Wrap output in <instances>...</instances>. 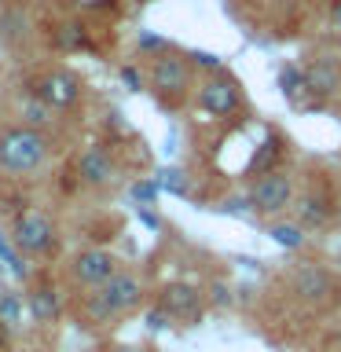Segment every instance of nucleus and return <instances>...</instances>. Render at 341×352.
<instances>
[{
	"instance_id": "obj_1",
	"label": "nucleus",
	"mask_w": 341,
	"mask_h": 352,
	"mask_svg": "<svg viewBox=\"0 0 341 352\" xmlns=\"http://www.w3.org/2000/svg\"><path fill=\"white\" fill-rule=\"evenodd\" d=\"M44 154H48V140L30 125L8 129L0 136V165L8 173H33L44 162Z\"/></svg>"
},
{
	"instance_id": "obj_2",
	"label": "nucleus",
	"mask_w": 341,
	"mask_h": 352,
	"mask_svg": "<svg viewBox=\"0 0 341 352\" xmlns=\"http://www.w3.org/2000/svg\"><path fill=\"white\" fill-rule=\"evenodd\" d=\"M140 297H143V286H140L136 275L118 272L114 279H107V283L92 294L88 312H92L96 319H110V316H121V312H129V308H136Z\"/></svg>"
},
{
	"instance_id": "obj_3",
	"label": "nucleus",
	"mask_w": 341,
	"mask_h": 352,
	"mask_svg": "<svg viewBox=\"0 0 341 352\" xmlns=\"http://www.w3.org/2000/svg\"><path fill=\"white\" fill-rule=\"evenodd\" d=\"M290 198H294V180L279 169L257 176V184H253V191H250V202H253V209H261V213H279V209L290 206Z\"/></svg>"
},
{
	"instance_id": "obj_4",
	"label": "nucleus",
	"mask_w": 341,
	"mask_h": 352,
	"mask_svg": "<svg viewBox=\"0 0 341 352\" xmlns=\"http://www.w3.org/2000/svg\"><path fill=\"white\" fill-rule=\"evenodd\" d=\"M290 286H294V294L305 297V301L323 305V301H330V297H334L338 279H334L327 268H319V264H301V268L290 272Z\"/></svg>"
},
{
	"instance_id": "obj_5",
	"label": "nucleus",
	"mask_w": 341,
	"mask_h": 352,
	"mask_svg": "<svg viewBox=\"0 0 341 352\" xmlns=\"http://www.w3.org/2000/svg\"><path fill=\"white\" fill-rule=\"evenodd\" d=\"M198 103H202L206 114H213V118H228V114H235L239 103H242V96H239V85L231 81V77H209V81L198 88Z\"/></svg>"
},
{
	"instance_id": "obj_6",
	"label": "nucleus",
	"mask_w": 341,
	"mask_h": 352,
	"mask_svg": "<svg viewBox=\"0 0 341 352\" xmlns=\"http://www.w3.org/2000/svg\"><path fill=\"white\" fill-rule=\"evenodd\" d=\"M55 231H52V220L37 213V209H30V213H22L15 220V246L22 253H44L52 246Z\"/></svg>"
},
{
	"instance_id": "obj_7",
	"label": "nucleus",
	"mask_w": 341,
	"mask_h": 352,
	"mask_svg": "<svg viewBox=\"0 0 341 352\" xmlns=\"http://www.w3.org/2000/svg\"><path fill=\"white\" fill-rule=\"evenodd\" d=\"M118 275V261L110 257L107 250H85L74 257V279L85 283V286H103L107 279H114Z\"/></svg>"
},
{
	"instance_id": "obj_8",
	"label": "nucleus",
	"mask_w": 341,
	"mask_h": 352,
	"mask_svg": "<svg viewBox=\"0 0 341 352\" xmlns=\"http://www.w3.org/2000/svg\"><path fill=\"white\" fill-rule=\"evenodd\" d=\"M162 308L173 319H184V323H198L202 319V297H198L195 286L187 283H173L162 290Z\"/></svg>"
},
{
	"instance_id": "obj_9",
	"label": "nucleus",
	"mask_w": 341,
	"mask_h": 352,
	"mask_svg": "<svg viewBox=\"0 0 341 352\" xmlns=\"http://www.w3.org/2000/svg\"><path fill=\"white\" fill-rule=\"evenodd\" d=\"M37 96H41V103H48V107H74L77 96H81V81L66 70H55L41 81Z\"/></svg>"
},
{
	"instance_id": "obj_10",
	"label": "nucleus",
	"mask_w": 341,
	"mask_h": 352,
	"mask_svg": "<svg viewBox=\"0 0 341 352\" xmlns=\"http://www.w3.org/2000/svg\"><path fill=\"white\" fill-rule=\"evenodd\" d=\"M187 77H191V70H187V63L180 59V55H162V59L154 63L151 81L162 96H180L187 88Z\"/></svg>"
},
{
	"instance_id": "obj_11",
	"label": "nucleus",
	"mask_w": 341,
	"mask_h": 352,
	"mask_svg": "<svg viewBox=\"0 0 341 352\" xmlns=\"http://www.w3.org/2000/svg\"><path fill=\"white\" fill-rule=\"evenodd\" d=\"M305 85H308V92H316L319 99L334 96L338 88H341V66H338L334 59H316V63H308Z\"/></svg>"
},
{
	"instance_id": "obj_12",
	"label": "nucleus",
	"mask_w": 341,
	"mask_h": 352,
	"mask_svg": "<svg viewBox=\"0 0 341 352\" xmlns=\"http://www.w3.org/2000/svg\"><path fill=\"white\" fill-rule=\"evenodd\" d=\"M77 173H81L85 184H110L114 180V162H110L107 151L88 147L81 158H77Z\"/></svg>"
},
{
	"instance_id": "obj_13",
	"label": "nucleus",
	"mask_w": 341,
	"mask_h": 352,
	"mask_svg": "<svg viewBox=\"0 0 341 352\" xmlns=\"http://www.w3.org/2000/svg\"><path fill=\"white\" fill-rule=\"evenodd\" d=\"M330 191L327 187H312V191H305L301 198H297V220L301 224H323V220L330 217Z\"/></svg>"
},
{
	"instance_id": "obj_14",
	"label": "nucleus",
	"mask_w": 341,
	"mask_h": 352,
	"mask_svg": "<svg viewBox=\"0 0 341 352\" xmlns=\"http://www.w3.org/2000/svg\"><path fill=\"white\" fill-rule=\"evenodd\" d=\"M30 316L37 319V323H52V319L59 316V297H55V290H48V286L33 290L30 294Z\"/></svg>"
},
{
	"instance_id": "obj_15",
	"label": "nucleus",
	"mask_w": 341,
	"mask_h": 352,
	"mask_svg": "<svg viewBox=\"0 0 341 352\" xmlns=\"http://www.w3.org/2000/svg\"><path fill=\"white\" fill-rule=\"evenodd\" d=\"M279 154H283V147H279V140L275 136H268L261 143V151L253 154V162H250V173H257V176H264V173H272V165L279 162Z\"/></svg>"
},
{
	"instance_id": "obj_16",
	"label": "nucleus",
	"mask_w": 341,
	"mask_h": 352,
	"mask_svg": "<svg viewBox=\"0 0 341 352\" xmlns=\"http://www.w3.org/2000/svg\"><path fill=\"white\" fill-rule=\"evenodd\" d=\"M268 235H272V242H279L283 250H297V246L305 242L301 224H272V228H268Z\"/></svg>"
},
{
	"instance_id": "obj_17",
	"label": "nucleus",
	"mask_w": 341,
	"mask_h": 352,
	"mask_svg": "<svg viewBox=\"0 0 341 352\" xmlns=\"http://www.w3.org/2000/svg\"><path fill=\"white\" fill-rule=\"evenodd\" d=\"M279 85H283V92H286V99H290V103H297V88H301V92H308V85H305V74L297 70V66H286V70L279 74Z\"/></svg>"
},
{
	"instance_id": "obj_18",
	"label": "nucleus",
	"mask_w": 341,
	"mask_h": 352,
	"mask_svg": "<svg viewBox=\"0 0 341 352\" xmlns=\"http://www.w3.org/2000/svg\"><path fill=\"white\" fill-rule=\"evenodd\" d=\"M19 316H22V301L15 294H8V297H0V319L4 323H19Z\"/></svg>"
},
{
	"instance_id": "obj_19",
	"label": "nucleus",
	"mask_w": 341,
	"mask_h": 352,
	"mask_svg": "<svg viewBox=\"0 0 341 352\" xmlns=\"http://www.w3.org/2000/svg\"><path fill=\"white\" fill-rule=\"evenodd\" d=\"M59 44H63V48H81V44H85V33H81V26H74V22H66V26H59Z\"/></svg>"
},
{
	"instance_id": "obj_20",
	"label": "nucleus",
	"mask_w": 341,
	"mask_h": 352,
	"mask_svg": "<svg viewBox=\"0 0 341 352\" xmlns=\"http://www.w3.org/2000/svg\"><path fill=\"white\" fill-rule=\"evenodd\" d=\"M158 191H162V184H158V180L132 184V198H136V202H154V198H158Z\"/></svg>"
},
{
	"instance_id": "obj_21",
	"label": "nucleus",
	"mask_w": 341,
	"mask_h": 352,
	"mask_svg": "<svg viewBox=\"0 0 341 352\" xmlns=\"http://www.w3.org/2000/svg\"><path fill=\"white\" fill-rule=\"evenodd\" d=\"M158 184H162V187H169L173 195H184V191H187V180H184V173H176V169H165Z\"/></svg>"
},
{
	"instance_id": "obj_22",
	"label": "nucleus",
	"mask_w": 341,
	"mask_h": 352,
	"mask_svg": "<svg viewBox=\"0 0 341 352\" xmlns=\"http://www.w3.org/2000/svg\"><path fill=\"white\" fill-rule=\"evenodd\" d=\"M22 118H26L30 125H44V121H48V103H26L22 107Z\"/></svg>"
},
{
	"instance_id": "obj_23",
	"label": "nucleus",
	"mask_w": 341,
	"mask_h": 352,
	"mask_svg": "<svg viewBox=\"0 0 341 352\" xmlns=\"http://www.w3.org/2000/svg\"><path fill=\"white\" fill-rule=\"evenodd\" d=\"M0 261H4V264H8V268L15 272V275H26V264H22V261L15 257V253H11V246H8L4 239H0Z\"/></svg>"
},
{
	"instance_id": "obj_24",
	"label": "nucleus",
	"mask_w": 341,
	"mask_h": 352,
	"mask_svg": "<svg viewBox=\"0 0 341 352\" xmlns=\"http://www.w3.org/2000/svg\"><path fill=\"white\" fill-rule=\"evenodd\" d=\"M165 319H173V316H169V312H165V308L158 305L154 312H147V327H151V330H162V327H165Z\"/></svg>"
},
{
	"instance_id": "obj_25",
	"label": "nucleus",
	"mask_w": 341,
	"mask_h": 352,
	"mask_svg": "<svg viewBox=\"0 0 341 352\" xmlns=\"http://www.w3.org/2000/svg\"><path fill=\"white\" fill-rule=\"evenodd\" d=\"M191 59H195L198 66H213V70H217V66H220V59H217V55H209V52H195Z\"/></svg>"
},
{
	"instance_id": "obj_26",
	"label": "nucleus",
	"mask_w": 341,
	"mask_h": 352,
	"mask_svg": "<svg viewBox=\"0 0 341 352\" xmlns=\"http://www.w3.org/2000/svg\"><path fill=\"white\" fill-rule=\"evenodd\" d=\"M121 81H125L129 88H140V74H136V66H125V70H121Z\"/></svg>"
},
{
	"instance_id": "obj_27",
	"label": "nucleus",
	"mask_w": 341,
	"mask_h": 352,
	"mask_svg": "<svg viewBox=\"0 0 341 352\" xmlns=\"http://www.w3.org/2000/svg\"><path fill=\"white\" fill-rule=\"evenodd\" d=\"M330 22H334V30L341 33V0H338L334 8H330Z\"/></svg>"
},
{
	"instance_id": "obj_28",
	"label": "nucleus",
	"mask_w": 341,
	"mask_h": 352,
	"mask_svg": "<svg viewBox=\"0 0 341 352\" xmlns=\"http://www.w3.org/2000/svg\"><path fill=\"white\" fill-rule=\"evenodd\" d=\"M140 44H143V48H162V37H151V33H143Z\"/></svg>"
},
{
	"instance_id": "obj_29",
	"label": "nucleus",
	"mask_w": 341,
	"mask_h": 352,
	"mask_svg": "<svg viewBox=\"0 0 341 352\" xmlns=\"http://www.w3.org/2000/svg\"><path fill=\"white\" fill-rule=\"evenodd\" d=\"M140 220H143L147 228H158V217H154V213H140Z\"/></svg>"
},
{
	"instance_id": "obj_30",
	"label": "nucleus",
	"mask_w": 341,
	"mask_h": 352,
	"mask_svg": "<svg viewBox=\"0 0 341 352\" xmlns=\"http://www.w3.org/2000/svg\"><path fill=\"white\" fill-rule=\"evenodd\" d=\"M114 352H140V349H132V345H118Z\"/></svg>"
}]
</instances>
